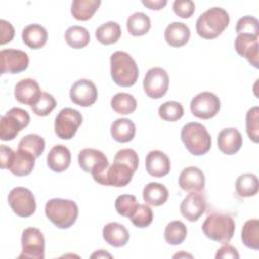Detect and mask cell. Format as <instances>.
<instances>
[{
    "label": "cell",
    "mask_w": 259,
    "mask_h": 259,
    "mask_svg": "<svg viewBox=\"0 0 259 259\" xmlns=\"http://www.w3.org/2000/svg\"><path fill=\"white\" fill-rule=\"evenodd\" d=\"M82 114L70 107L63 108L55 118V133L63 140L72 139L82 124Z\"/></svg>",
    "instance_id": "8"
},
{
    "label": "cell",
    "mask_w": 259,
    "mask_h": 259,
    "mask_svg": "<svg viewBox=\"0 0 259 259\" xmlns=\"http://www.w3.org/2000/svg\"><path fill=\"white\" fill-rule=\"evenodd\" d=\"M194 10L195 4L191 0H175L173 2V11L181 18H189Z\"/></svg>",
    "instance_id": "44"
},
{
    "label": "cell",
    "mask_w": 259,
    "mask_h": 259,
    "mask_svg": "<svg viewBox=\"0 0 259 259\" xmlns=\"http://www.w3.org/2000/svg\"><path fill=\"white\" fill-rule=\"evenodd\" d=\"M246 132L254 143L259 141V107H251L246 113Z\"/></svg>",
    "instance_id": "40"
},
{
    "label": "cell",
    "mask_w": 259,
    "mask_h": 259,
    "mask_svg": "<svg viewBox=\"0 0 259 259\" xmlns=\"http://www.w3.org/2000/svg\"><path fill=\"white\" fill-rule=\"evenodd\" d=\"M147 172L154 177H163L170 172L171 163L168 156L159 150L148 153L145 161Z\"/></svg>",
    "instance_id": "20"
},
{
    "label": "cell",
    "mask_w": 259,
    "mask_h": 259,
    "mask_svg": "<svg viewBox=\"0 0 259 259\" xmlns=\"http://www.w3.org/2000/svg\"><path fill=\"white\" fill-rule=\"evenodd\" d=\"M41 93L38 83L30 78L21 79L16 83L14 88L15 99L22 104L30 106L39 99Z\"/></svg>",
    "instance_id": "17"
},
{
    "label": "cell",
    "mask_w": 259,
    "mask_h": 259,
    "mask_svg": "<svg viewBox=\"0 0 259 259\" xmlns=\"http://www.w3.org/2000/svg\"><path fill=\"white\" fill-rule=\"evenodd\" d=\"M180 256H188V257H192L191 255H189V254H184V253H182V254H176V255H174V258L175 257H180Z\"/></svg>",
    "instance_id": "50"
},
{
    "label": "cell",
    "mask_w": 259,
    "mask_h": 259,
    "mask_svg": "<svg viewBox=\"0 0 259 259\" xmlns=\"http://www.w3.org/2000/svg\"><path fill=\"white\" fill-rule=\"evenodd\" d=\"M45 213L57 228L68 229L75 224L79 209L73 200L52 198L46 203Z\"/></svg>",
    "instance_id": "4"
},
{
    "label": "cell",
    "mask_w": 259,
    "mask_h": 259,
    "mask_svg": "<svg viewBox=\"0 0 259 259\" xmlns=\"http://www.w3.org/2000/svg\"><path fill=\"white\" fill-rule=\"evenodd\" d=\"M98 92L95 84L88 79H80L76 81L70 89L71 100L82 107H87L95 103Z\"/></svg>",
    "instance_id": "15"
},
{
    "label": "cell",
    "mask_w": 259,
    "mask_h": 259,
    "mask_svg": "<svg viewBox=\"0 0 259 259\" xmlns=\"http://www.w3.org/2000/svg\"><path fill=\"white\" fill-rule=\"evenodd\" d=\"M18 149L25 150L31 153L35 158H38L45 150V140L36 134L26 135L19 141Z\"/></svg>",
    "instance_id": "37"
},
{
    "label": "cell",
    "mask_w": 259,
    "mask_h": 259,
    "mask_svg": "<svg viewBox=\"0 0 259 259\" xmlns=\"http://www.w3.org/2000/svg\"><path fill=\"white\" fill-rule=\"evenodd\" d=\"M235 222L229 214L213 212L205 219L202 224L203 234L210 240L227 244L231 241L235 233Z\"/></svg>",
    "instance_id": "6"
},
{
    "label": "cell",
    "mask_w": 259,
    "mask_h": 259,
    "mask_svg": "<svg viewBox=\"0 0 259 259\" xmlns=\"http://www.w3.org/2000/svg\"><path fill=\"white\" fill-rule=\"evenodd\" d=\"M143 86L145 93L150 98L159 99L167 93L169 87V76L167 72L160 67L151 68L145 75Z\"/></svg>",
    "instance_id": "12"
},
{
    "label": "cell",
    "mask_w": 259,
    "mask_h": 259,
    "mask_svg": "<svg viewBox=\"0 0 259 259\" xmlns=\"http://www.w3.org/2000/svg\"><path fill=\"white\" fill-rule=\"evenodd\" d=\"M13 157H14V151L5 145H1V147H0V164H1L2 169H9Z\"/></svg>",
    "instance_id": "46"
},
{
    "label": "cell",
    "mask_w": 259,
    "mask_h": 259,
    "mask_svg": "<svg viewBox=\"0 0 259 259\" xmlns=\"http://www.w3.org/2000/svg\"><path fill=\"white\" fill-rule=\"evenodd\" d=\"M35 159L36 158L31 153L18 149L14 152L9 170L15 176H26L33 170Z\"/></svg>",
    "instance_id": "24"
},
{
    "label": "cell",
    "mask_w": 259,
    "mask_h": 259,
    "mask_svg": "<svg viewBox=\"0 0 259 259\" xmlns=\"http://www.w3.org/2000/svg\"><path fill=\"white\" fill-rule=\"evenodd\" d=\"M236 32L238 34H250L258 35L259 32V22L254 16L246 15L241 17L236 25Z\"/></svg>",
    "instance_id": "43"
},
{
    "label": "cell",
    "mask_w": 259,
    "mask_h": 259,
    "mask_svg": "<svg viewBox=\"0 0 259 259\" xmlns=\"http://www.w3.org/2000/svg\"><path fill=\"white\" fill-rule=\"evenodd\" d=\"M240 257L237 249L231 245H229L228 243L225 244L224 246H222L217 254H215V258L220 259V258H232V259H238Z\"/></svg>",
    "instance_id": "47"
},
{
    "label": "cell",
    "mask_w": 259,
    "mask_h": 259,
    "mask_svg": "<svg viewBox=\"0 0 259 259\" xmlns=\"http://www.w3.org/2000/svg\"><path fill=\"white\" fill-rule=\"evenodd\" d=\"M111 108L118 114L126 115L133 113L137 108L136 98L128 93H116L110 100Z\"/></svg>",
    "instance_id": "33"
},
{
    "label": "cell",
    "mask_w": 259,
    "mask_h": 259,
    "mask_svg": "<svg viewBox=\"0 0 259 259\" xmlns=\"http://www.w3.org/2000/svg\"><path fill=\"white\" fill-rule=\"evenodd\" d=\"M0 27H1V40L0 45H5L12 40L14 36V28L12 24L4 19L0 20Z\"/></svg>",
    "instance_id": "45"
},
{
    "label": "cell",
    "mask_w": 259,
    "mask_h": 259,
    "mask_svg": "<svg viewBox=\"0 0 259 259\" xmlns=\"http://www.w3.org/2000/svg\"><path fill=\"white\" fill-rule=\"evenodd\" d=\"M94 257H97V258H100V257H109V258H111L112 256H111L109 253L105 252L104 250H98L97 252H95V253H93V254L91 255V258H94Z\"/></svg>",
    "instance_id": "49"
},
{
    "label": "cell",
    "mask_w": 259,
    "mask_h": 259,
    "mask_svg": "<svg viewBox=\"0 0 259 259\" xmlns=\"http://www.w3.org/2000/svg\"><path fill=\"white\" fill-rule=\"evenodd\" d=\"M65 40L73 49H82L89 44L90 35L85 27L73 25L66 30Z\"/></svg>",
    "instance_id": "34"
},
{
    "label": "cell",
    "mask_w": 259,
    "mask_h": 259,
    "mask_svg": "<svg viewBox=\"0 0 259 259\" xmlns=\"http://www.w3.org/2000/svg\"><path fill=\"white\" fill-rule=\"evenodd\" d=\"M143 5L147 6L149 9H153V10H160L162 9L164 6H166L167 1L166 0H143L142 1Z\"/></svg>",
    "instance_id": "48"
},
{
    "label": "cell",
    "mask_w": 259,
    "mask_h": 259,
    "mask_svg": "<svg viewBox=\"0 0 259 259\" xmlns=\"http://www.w3.org/2000/svg\"><path fill=\"white\" fill-rule=\"evenodd\" d=\"M206 203L199 192H189L180 204L181 214L189 222H196L205 211Z\"/></svg>",
    "instance_id": "16"
},
{
    "label": "cell",
    "mask_w": 259,
    "mask_h": 259,
    "mask_svg": "<svg viewBox=\"0 0 259 259\" xmlns=\"http://www.w3.org/2000/svg\"><path fill=\"white\" fill-rule=\"evenodd\" d=\"M78 163L81 169L87 173H91L92 177L101 174L108 167L107 157L101 151L92 148H86L80 151Z\"/></svg>",
    "instance_id": "13"
},
{
    "label": "cell",
    "mask_w": 259,
    "mask_h": 259,
    "mask_svg": "<svg viewBox=\"0 0 259 259\" xmlns=\"http://www.w3.org/2000/svg\"><path fill=\"white\" fill-rule=\"evenodd\" d=\"M164 37L169 46L179 48L188 42L190 38V29L183 22H171L165 29Z\"/></svg>",
    "instance_id": "25"
},
{
    "label": "cell",
    "mask_w": 259,
    "mask_h": 259,
    "mask_svg": "<svg viewBox=\"0 0 259 259\" xmlns=\"http://www.w3.org/2000/svg\"><path fill=\"white\" fill-rule=\"evenodd\" d=\"M169 196L165 185L158 182H150L143 189V199L151 206H160L164 204Z\"/></svg>",
    "instance_id": "27"
},
{
    "label": "cell",
    "mask_w": 259,
    "mask_h": 259,
    "mask_svg": "<svg viewBox=\"0 0 259 259\" xmlns=\"http://www.w3.org/2000/svg\"><path fill=\"white\" fill-rule=\"evenodd\" d=\"M21 37L23 42L30 49L36 50L42 48L48 39L47 29L37 23L25 26L22 30Z\"/></svg>",
    "instance_id": "26"
},
{
    "label": "cell",
    "mask_w": 259,
    "mask_h": 259,
    "mask_svg": "<svg viewBox=\"0 0 259 259\" xmlns=\"http://www.w3.org/2000/svg\"><path fill=\"white\" fill-rule=\"evenodd\" d=\"M71 163L70 150L64 145L54 146L47 156V164L49 168L57 173L67 170Z\"/></svg>",
    "instance_id": "22"
},
{
    "label": "cell",
    "mask_w": 259,
    "mask_h": 259,
    "mask_svg": "<svg viewBox=\"0 0 259 259\" xmlns=\"http://www.w3.org/2000/svg\"><path fill=\"white\" fill-rule=\"evenodd\" d=\"M180 136L187 151L194 156L204 155L210 150L211 137L201 123H186L181 130Z\"/></svg>",
    "instance_id": "5"
},
{
    "label": "cell",
    "mask_w": 259,
    "mask_h": 259,
    "mask_svg": "<svg viewBox=\"0 0 259 259\" xmlns=\"http://www.w3.org/2000/svg\"><path fill=\"white\" fill-rule=\"evenodd\" d=\"M127 31L134 36H141L151 28L150 17L144 12H135L126 20Z\"/></svg>",
    "instance_id": "32"
},
{
    "label": "cell",
    "mask_w": 259,
    "mask_h": 259,
    "mask_svg": "<svg viewBox=\"0 0 259 259\" xmlns=\"http://www.w3.org/2000/svg\"><path fill=\"white\" fill-rule=\"evenodd\" d=\"M138 201L136 196L131 194H121L115 199V210L118 214L126 218H131L138 206Z\"/></svg>",
    "instance_id": "39"
},
{
    "label": "cell",
    "mask_w": 259,
    "mask_h": 259,
    "mask_svg": "<svg viewBox=\"0 0 259 259\" xmlns=\"http://www.w3.org/2000/svg\"><path fill=\"white\" fill-rule=\"evenodd\" d=\"M221 108L219 97L208 91H203L194 96L190 102L191 113L200 119H209L215 116Z\"/></svg>",
    "instance_id": "11"
},
{
    "label": "cell",
    "mask_w": 259,
    "mask_h": 259,
    "mask_svg": "<svg viewBox=\"0 0 259 259\" xmlns=\"http://www.w3.org/2000/svg\"><path fill=\"white\" fill-rule=\"evenodd\" d=\"M258 35L238 34L235 39L237 53L247 59L254 68H258Z\"/></svg>",
    "instance_id": "18"
},
{
    "label": "cell",
    "mask_w": 259,
    "mask_h": 259,
    "mask_svg": "<svg viewBox=\"0 0 259 259\" xmlns=\"http://www.w3.org/2000/svg\"><path fill=\"white\" fill-rule=\"evenodd\" d=\"M179 186L186 192H200L205 185L203 172L194 166L184 168L178 178Z\"/></svg>",
    "instance_id": "19"
},
{
    "label": "cell",
    "mask_w": 259,
    "mask_h": 259,
    "mask_svg": "<svg viewBox=\"0 0 259 259\" xmlns=\"http://www.w3.org/2000/svg\"><path fill=\"white\" fill-rule=\"evenodd\" d=\"M104 241L112 247H123L130 240V234L126 228L118 223L111 222L106 224L102 230Z\"/></svg>",
    "instance_id": "23"
},
{
    "label": "cell",
    "mask_w": 259,
    "mask_h": 259,
    "mask_svg": "<svg viewBox=\"0 0 259 259\" xmlns=\"http://www.w3.org/2000/svg\"><path fill=\"white\" fill-rule=\"evenodd\" d=\"M229 13L222 7H211L199 15L196 20V32L204 39L218 37L229 25Z\"/></svg>",
    "instance_id": "3"
},
{
    "label": "cell",
    "mask_w": 259,
    "mask_h": 259,
    "mask_svg": "<svg viewBox=\"0 0 259 259\" xmlns=\"http://www.w3.org/2000/svg\"><path fill=\"white\" fill-rule=\"evenodd\" d=\"M258 189V178L255 174L244 173L236 180V192L240 197L254 196L257 194Z\"/></svg>",
    "instance_id": "31"
},
{
    "label": "cell",
    "mask_w": 259,
    "mask_h": 259,
    "mask_svg": "<svg viewBox=\"0 0 259 259\" xmlns=\"http://www.w3.org/2000/svg\"><path fill=\"white\" fill-rule=\"evenodd\" d=\"M241 239L246 247L253 250L259 249V221L257 219L249 220L244 224Z\"/></svg>",
    "instance_id": "35"
},
{
    "label": "cell",
    "mask_w": 259,
    "mask_h": 259,
    "mask_svg": "<svg viewBox=\"0 0 259 259\" xmlns=\"http://www.w3.org/2000/svg\"><path fill=\"white\" fill-rule=\"evenodd\" d=\"M8 203L13 212L20 218L32 215L36 209L35 198L32 192L25 187H15L8 194Z\"/></svg>",
    "instance_id": "9"
},
{
    "label": "cell",
    "mask_w": 259,
    "mask_h": 259,
    "mask_svg": "<svg viewBox=\"0 0 259 259\" xmlns=\"http://www.w3.org/2000/svg\"><path fill=\"white\" fill-rule=\"evenodd\" d=\"M22 252L18 256L21 258L44 259L45 258V238L42 233L36 228H26L21 236Z\"/></svg>",
    "instance_id": "10"
},
{
    "label": "cell",
    "mask_w": 259,
    "mask_h": 259,
    "mask_svg": "<svg viewBox=\"0 0 259 259\" xmlns=\"http://www.w3.org/2000/svg\"><path fill=\"white\" fill-rule=\"evenodd\" d=\"M243 138L241 133L235 127L222 130L218 135L219 150L226 155L236 154L242 147Z\"/></svg>",
    "instance_id": "21"
},
{
    "label": "cell",
    "mask_w": 259,
    "mask_h": 259,
    "mask_svg": "<svg viewBox=\"0 0 259 259\" xmlns=\"http://www.w3.org/2000/svg\"><path fill=\"white\" fill-rule=\"evenodd\" d=\"M138 166L137 152L133 149H121L115 154L112 165L101 174L94 176L93 179L101 185L123 187L132 181Z\"/></svg>",
    "instance_id": "1"
},
{
    "label": "cell",
    "mask_w": 259,
    "mask_h": 259,
    "mask_svg": "<svg viewBox=\"0 0 259 259\" xmlns=\"http://www.w3.org/2000/svg\"><path fill=\"white\" fill-rule=\"evenodd\" d=\"M30 117L26 110L13 107L9 109L0 120V139L2 141H12L21 130L29 123Z\"/></svg>",
    "instance_id": "7"
},
{
    "label": "cell",
    "mask_w": 259,
    "mask_h": 259,
    "mask_svg": "<svg viewBox=\"0 0 259 259\" xmlns=\"http://www.w3.org/2000/svg\"><path fill=\"white\" fill-rule=\"evenodd\" d=\"M120 35V25L114 21H107L95 30V37L102 45L115 44L119 39Z\"/></svg>",
    "instance_id": "30"
},
{
    "label": "cell",
    "mask_w": 259,
    "mask_h": 259,
    "mask_svg": "<svg viewBox=\"0 0 259 259\" xmlns=\"http://www.w3.org/2000/svg\"><path fill=\"white\" fill-rule=\"evenodd\" d=\"M57 101L54 96L48 92H42L39 99L31 106V109L38 116H47L55 109Z\"/></svg>",
    "instance_id": "41"
},
{
    "label": "cell",
    "mask_w": 259,
    "mask_h": 259,
    "mask_svg": "<svg viewBox=\"0 0 259 259\" xmlns=\"http://www.w3.org/2000/svg\"><path fill=\"white\" fill-rule=\"evenodd\" d=\"M187 229L181 221L170 222L164 232L165 241L170 245H180L186 238Z\"/></svg>",
    "instance_id": "36"
},
{
    "label": "cell",
    "mask_w": 259,
    "mask_h": 259,
    "mask_svg": "<svg viewBox=\"0 0 259 259\" xmlns=\"http://www.w3.org/2000/svg\"><path fill=\"white\" fill-rule=\"evenodd\" d=\"M110 134L113 140L118 143H127L136 135V125L128 118H118L112 122Z\"/></svg>",
    "instance_id": "28"
},
{
    "label": "cell",
    "mask_w": 259,
    "mask_h": 259,
    "mask_svg": "<svg viewBox=\"0 0 259 259\" xmlns=\"http://www.w3.org/2000/svg\"><path fill=\"white\" fill-rule=\"evenodd\" d=\"M130 219L137 228H146L150 226L153 221V211L147 204L139 203Z\"/></svg>",
    "instance_id": "42"
},
{
    "label": "cell",
    "mask_w": 259,
    "mask_h": 259,
    "mask_svg": "<svg viewBox=\"0 0 259 259\" xmlns=\"http://www.w3.org/2000/svg\"><path fill=\"white\" fill-rule=\"evenodd\" d=\"M29 58L23 51L5 49L0 52L1 74H18L27 69Z\"/></svg>",
    "instance_id": "14"
},
{
    "label": "cell",
    "mask_w": 259,
    "mask_h": 259,
    "mask_svg": "<svg viewBox=\"0 0 259 259\" xmlns=\"http://www.w3.org/2000/svg\"><path fill=\"white\" fill-rule=\"evenodd\" d=\"M100 4L99 0H74L71 5V13L77 20L86 21L94 15Z\"/></svg>",
    "instance_id": "29"
},
{
    "label": "cell",
    "mask_w": 259,
    "mask_h": 259,
    "mask_svg": "<svg viewBox=\"0 0 259 259\" xmlns=\"http://www.w3.org/2000/svg\"><path fill=\"white\" fill-rule=\"evenodd\" d=\"M159 116L166 121H177L184 114V109L181 103L177 101H167L158 109Z\"/></svg>",
    "instance_id": "38"
},
{
    "label": "cell",
    "mask_w": 259,
    "mask_h": 259,
    "mask_svg": "<svg viewBox=\"0 0 259 259\" xmlns=\"http://www.w3.org/2000/svg\"><path fill=\"white\" fill-rule=\"evenodd\" d=\"M110 75L118 86L131 87L138 80L139 68L130 54L117 51L110 56Z\"/></svg>",
    "instance_id": "2"
}]
</instances>
